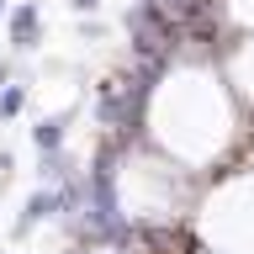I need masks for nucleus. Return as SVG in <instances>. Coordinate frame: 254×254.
<instances>
[{"label": "nucleus", "mask_w": 254, "mask_h": 254, "mask_svg": "<svg viewBox=\"0 0 254 254\" xmlns=\"http://www.w3.org/2000/svg\"><path fill=\"white\" fill-rule=\"evenodd\" d=\"M27 111V79H11L5 90H0V122H11Z\"/></svg>", "instance_id": "nucleus-5"}, {"label": "nucleus", "mask_w": 254, "mask_h": 254, "mask_svg": "<svg viewBox=\"0 0 254 254\" xmlns=\"http://www.w3.org/2000/svg\"><path fill=\"white\" fill-rule=\"evenodd\" d=\"M11 170H16V154H11V148H0V180H11Z\"/></svg>", "instance_id": "nucleus-6"}, {"label": "nucleus", "mask_w": 254, "mask_h": 254, "mask_svg": "<svg viewBox=\"0 0 254 254\" xmlns=\"http://www.w3.org/2000/svg\"><path fill=\"white\" fill-rule=\"evenodd\" d=\"M5 43H11L16 53H32V48L43 43V11H37L32 0L11 5V16H5Z\"/></svg>", "instance_id": "nucleus-2"}, {"label": "nucleus", "mask_w": 254, "mask_h": 254, "mask_svg": "<svg viewBox=\"0 0 254 254\" xmlns=\"http://www.w3.org/2000/svg\"><path fill=\"white\" fill-rule=\"evenodd\" d=\"M69 127H74V106H69V111H53V117H43V122L32 127V148H37V154H59L64 138H69Z\"/></svg>", "instance_id": "nucleus-3"}, {"label": "nucleus", "mask_w": 254, "mask_h": 254, "mask_svg": "<svg viewBox=\"0 0 254 254\" xmlns=\"http://www.w3.org/2000/svg\"><path fill=\"white\" fill-rule=\"evenodd\" d=\"M0 16H11V11H5V0H0Z\"/></svg>", "instance_id": "nucleus-10"}, {"label": "nucleus", "mask_w": 254, "mask_h": 254, "mask_svg": "<svg viewBox=\"0 0 254 254\" xmlns=\"http://www.w3.org/2000/svg\"><path fill=\"white\" fill-rule=\"evenodd\" d=\"M74 159H69V154H64V148H59V154H37V180H43V186H64V180H74Z\"/></svg>", "instance_id": "nucleus-4"}, {"label": "nucleus", "mask_w": 254, "mask_h": 254, "mask_svg": "<svg viewBox=\"0 0 254 254\" xmlns=\"http://www.w3.org/2000/svg\"><path fill=\"white\" fill-rule=\"evenodd\" d=\"M11 85V59H0V90Z\"/></svg>", "instance_id": "nucleus-8"}, {"label": "nucleus", "mask_w": 254, "mask_h": 254, "mask_svg": "<svg viewBox=\"0 0 254 254\" xmlns=\"http://www.w3.org/2000/svg\"><path fill=\"white\" fill-rule=\"evenodd\" d=\"M0 254H5V249H0Z\"/></svg>", "instance_id": "nucleus-11"}, {"label": "nucleus", "mask_w": 254, "mask_h": 254, "mask_svg": "<svg viewBox=\"0 0 254 254\" xmlns=\"http://www.w3.org/2000/svg\"><path fill=\"white\" fill-rule=\"evenodd\" d=\"M79 254H122V249H111V244H106V249H79Z\"/></svg>", "instance_id": "nucleus-9"}, {"label": "nucleus", "mask_w": 254, "mask_h": 254, "mask_svg": "<svg viewBox=\"0 0 254 254\" xmlns=\"http://www.w3.org/2000/svg\"><path fill=\"white\" fill-rule=\"evenodd\" d=\"M95 5H101V0H69V11H79V16H90Z\"/></svg>", "instance_id": "nucleus-7"}, {"label": "nucleus", "mask_w": 254, "mask_h": 254, "mask_svg": "<svg viewBox=\"0 0 254 254\" xmlns=\"http://www.w3.org/2000/svg\"><path fill=\"white\" fill-rule=\"evenodd\" d=\"M48 217H64V186H37V190L27 196V206H21V217H16L11 233H16V238H27L32 228H43Z\"/></svg>", "instance_id": "nucleus-1"}]
</instances>
